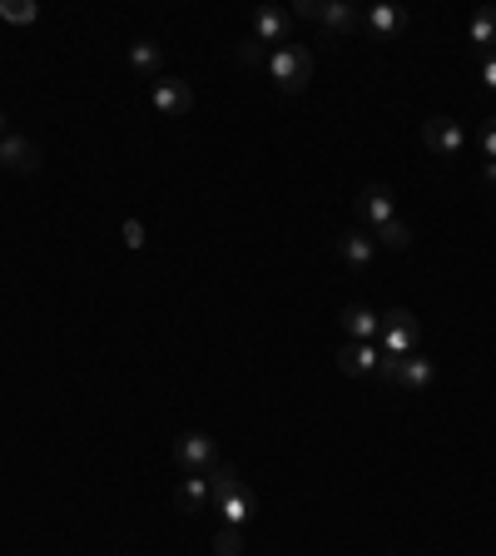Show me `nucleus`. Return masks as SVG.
Wrapping results in <instances>:
<instances>
[{
  "label": "nucleus",
  "mask_w": 496,
  "mask_h": 556,
  "mask_svg": "<svg viewBox=\"0 0 496 556\" xmlns=\"http://www.w3.org/2000/svg\"><path fill=\"white\" fill-rule=\"evenodd\" d=\"M363 30L377 35V40H392V35L407 30V10L402 5H368L363 10Z\"/></svg>",
  "instance_id": "ddd939ff"
},
{
  "label": "nucleus",
  "mask_w": 496,
  "mask_h": 556,
  "mask_svg": "<svg viewBox=\"0 0 496 556\" xmlns=\"http://www.w3.org/2000/svg\"><path fill=\"white\" fill-rule=\"evenodd\" d=\"M239 65H268V45H258V40L248 35L244 45H239Z\"/></svg>",
  "instance_id": "5701e85b"
},
{
  "label": "nucleus",
  "mask_w": 496,
  "mask_h": 556,
  "mask_svg": "<svg viewBox=\"0 0 496 556\" xmlns=\"http://www.w3.org/2000/svg\"><path fill=\"white\" fill-rule=\"evenodd\" d=\"M392 388H402V393H432L437 388V363L422 358V353H407L397 363V373H392Z\"/></svg>",
  "instance_id": "0eeeda50"
},
{
  "label": "nucleus",
  "mask_w": 496,
  "mask_h": 556,
  "mask_svg": "<svg viewBox=\"0 0 496 556\" xmlns=\"http://www.w3.org/2000/svg\"><path fill=\"white\" fill-rule=\"evenodd\" d=\"M477 139H482V154H487V159H496V120H487Z\"/></svg>",
  "instance_id": "393cba45"
},
{
  "label": "nucleus",
  "mask_w": 496,
  "mask_h": 556,
  "mask_svg": "<svg viewBox=\"0 0 496 556\" xmlns=\"http://www.w3.org/2000/svg\"><path fill=\"white\" fill-rule=\"evenodd\" d=\"M338 323H343L348 343H377V328H382V313H372L368 303H348Z\"/></svg>",
  "instance_id": "f8f14e48"
},
{
  "label": "nucleus",
  "mask_w": 496,
  "mask_h": 556,
  "mask_svg": "<svg viewBox=\"0 0 496 556\" xmlns=\"http://www.w3.org/2000/svg\"><path fill=\"white\" fill-rule=\"evenodd\" d=\"M253 40L258 45H293V10L288 5H258L253 10Z\"/></svg>",
  "instance_id": "20e7f679"
},
{
  "label": "nucleus",
  "mask_w": 496,
  "mask_h": 556,
  "mask_svg": "<svg viewBox=\"0 0 496 556\" xmlns=\"http://www.w3.org/2000/svg\"><path fill=\"white\" fill-rule=\"evenodd\" d=\"M338 368H343L348 378H377L382 348H377V343H343V348H338Z\"/></svg>",
  "instance_id": "6e6552de"
},
{
  "label": "nucleus",
  "mask_w": 496,
  "mask_h": 556,
  "mask_svg": "<svg viewBox=\"0 0 496 556\" xmlns=\"http://www.w3.org/2000/svg\"><path fill=\"white\" fill-rule=\"evenodd\" d=\"M120 234H124V244H129V249H144V224H139V219H124Z\"/></svg>",
  "instance_id": "b1692460"
},
{
  "label": "nucleus",
  "mask_w": 496,
  "mask_h": 556,
  "mask_svg": "<svg viewBox=\"0 0 496 556\" xmlns=\"http://www.w3.org/2000/svg\"><path fill=\"white\" fill-rule=\"evenodd\" d=\"M482 184H492V189H496V159H487V164H482Z\"/></svg>",
  "instance_id": "bb28decb"
},
{
  "label": "nucleus",
  "mask_w": 496,
  "mask_h": 556,
  "mask_svg": "<svg viewBox=\"0 0 496 556\" xmlns=\"http://www.w3.org/2000/svg\"><path fill=\"white\" fill-rule=\"evenodd\" d=\"M482 85L496 90V50H492V55H482Z\"/></svg>",
  "instance_id": "a878e982"
},
{
  "label": "nucleus",
  "mask_w": 496,
  "mask_h": 556,
  "mask_svg": "<svg viewBox=\"0 0 496 556\" xmlns=\"http://www.w3.org/2000/svg\"><path fill=\"white\" fill-rule=\"evenodd\" d=\"M154 110L159 115H169V120H179V115H189L194 110V85L189 80H174V75H164V80H154Z\"/></svg>",
  "instance_id": "423d86ee"
},
{
  "label": "nucleus",
  "mask_w": 496,
  "mask_h": 556,
  "mask_svg": "<svg viewBox=\"0 0 496 556\" xmlns=\"http://www.w3.org/2000/svg\"><path fill=\"white\" fill-rule=\"evenodd\" d=\"M0 169L35 174V169H40V149H35V139H25V135H5V139H0Z\"/></svg>",
  "instance_id": "9b49d317"
},
{
  "label": "nucleus",
  "mask_w": 496,
  "mask_h": 556,
  "mask_svg": "<svg viewBox=\"0 0 496 556\" xmlns=\"http://www.w3.org/2000/svg\"><path fill=\"white\" fill-rule=\"evenodd\" d=\"M353 209H358V219L368 224V229H377V224H387L397 209H392V189L387 184H368L358 199H353Z\"/></svg>",
  "instance_id": "9d476101"
},
{
  "label": "nucleus",
  "mask_w": 496,
  "mask_h": 556,
  "mask_svg": "<svg viewBox=\"0 0 496 556\" xmlns=\"http://www.w3.org/2000/svg\"><path fill=\"white\" fill-rule=\"evenodd\" d=\"M129 70L144 80H164V50L154 40H129Z\"/></svg>",
  "instance_id": "2eb2a0df"
},
{
  "label": "nucleus",
  "mask_w": 496,
  "mask_h": 556,
  "mask_svg": "<svg viewBox=\"0 0 496 556\" xmlns=\"http://www.w3.org/2000/svg\"><path fill=\"white\" fill-rule=\"evenodd\" d=\"M214 552L219 556H244V527H219V532H214Z\"/></svg>",
  "instance_id": "4be33fe9"
},
{
  "label": "nucleus",
  "mask_w": 496,
  "mask_h": 556,
  "mask_svg": "<svg viewBox=\"0 0 496 556\" xmlns=\"http://www.w3.org/2000/svg\"><path fill=\"white\" fill-rule=\"evenodd\" d=\"M417 338H422V323H417V313H407V308H392V313H382L377 348H382L387 358H407V353H417Z\"/></svg>",
  "instance_id": "f03ea898"
},
{
  "label": "nucleus",
  "mask_w": 496,
  "mask_h": 556,
  "mask_svg": "<svg viewBox=\"0 0 496 556\" xmlns=\"http://www.w3.org/2000/svg\"><path fill=\"white\" fill-rule=\"evenodd\" d=\"M268 75H273V85H278L283 95L308 90V80H313V50H308V45H283V50H273V55H268Z\"/></svg>",
  "instance_id": "f257e3e1"
},
{
  "label": "nucleus",
  "mask_w": 496,
  "mask_h": 556,
  "mask_svg": "<svg viewBox=\"0 0 496 556\" xmlns=\"http://www.w3.org/2000/svg\"><path fill=\"white\" fill-rule=\"evenodd\" d=\"M467 40H472L482 55H492V50H496V5H482V10L472 15V25H467Z\"/></svg>",
  "instance_id": "a211bd4d"
},
{
  "label": "nucleus",
  "mask_w": 496,
  "mask_h": 556,
  "mask_svg": "<svg viewBox=\"0 0 496 556\" xmlns=\"http://www.w3.org/2000/svg\"><path fill=\"white\" fill-rule=\"evenodd\" d=\"M318 20H323L333 35H358V30H363V10L348 5V0H328V5H318Z\"/></svg>",
  "instance_id": "4468645a"
},
{
  "label": "nucleus",
  "mask_w": 496,
  "mask_h": 556,
  "mask_svg": "<svg viewBox=\"0 0 496 556\" xmlns=\"http://www.w3.org/2000/svg\"><path fill=\"white\" fill-rule=\"evenodd\" d=\"M174 507H179L184 517L209 512V477H179V487H174Z\"/></svg>",
  "instance_id": "dca6fc26"
},
{
  "label": "nucleus",
  "mask_w": 496,
  "mask_h": 556,
  "mask_svg": "<svg viewBox=\"0 0 496 556\" xmlns=\"http://www.w3.org/2000/svg\"><path fill=\"white\" fill-rule=\"evenodd\" d=\"M372 239H377V249H392V254H402L407 244H412V229H407V219H387V224H377L372 229Z\"/></svg>",
  "instance_id": "aec40b11"
},
{
  "label": "nucleus",
  "mask_w": 496,
  "mask_h": 556,
  "mask_svg": "<svg viewBox=\"0 0 496 556\" xmlns=\"http://www.w3.org/2000/svg\"><path fill=\"white\" fill-rule=\"evenodd\" d=\"M174 467H179V477H209L219 467V442L209 432H184L174 442Z\"/></svg>",
  "instance_id": "7ed1b4c3"
},
{
  "label": "nucleus",
  "mask_w": 496,
  "mask_h": 556,
  "mask_svg": "<svg viewBox=\"0 0 496 556\" xmlns=\"http://www.w3.org/2000/svg\"><path fill=\"white\" fill-rule=\"evenodd\" d=\"M338 259L358 274V269H368L372 259H377V239H372V229H348V234H338Z\"/></svg>",
  "instance_id": "1a4fd4ad"
},
{
  "label": "nucleus",
  "mask_w": 496,
  "mask_h": 556,
  "mask_svg": "<svg viewBox=\"0 0 496 556\" xmlns=\"http://www.w3.org/2000/svg\"><path fill=\"white\" fill-rule=\"evenodd\" d=\"M239 487H244V482H239V472H234L229 462H219V467L209 472V512H219V502H224V497H234Z\"/></svg>",
  "instance_id": "6ab92c4d"
},
{
  "label": "nucleus",
  "mask_w": 496,
  "mask_h": 556,
  "mask_svg": "<svg viewBox=\"0 0 496 556\" xmlns=\"http://www.w3.org/2000/svg\"><path fill=\"white\" fill-rule=\"evenodd\" d=\"M40 10H35V0H0V20L5 25H30Z\"/></svg>",
  "instance_id": "412c9836"
},
{
  "label": "nucleus",
  "mask_w": 496,
  "mask_h": 556,
  "mask_svg": "<svg viewBox=\"0 0 496 556\" xmlns=\"http://www.w3.org/2000/svg\"><path fill=\"white\" fill-rule=\"evenodd\" d=\"M253 512H258V502H253V492H248V487H239L234 497H224V502H219L224 527H248V522H253Z\"/></svg>",
  "instance_id": "f3484780"
},
{
  "label": "nucleus",
  "mask_w": 496,
  "mask_h": 556,
  "mask_svg": "<svg viewBox=\"0 0 496 556\" xmlns=\"http://www.w3.org/2000/svg\"><path fill=\"white\" fill-rule=\"evenodd\" d=\"M422 144H427L432 154L452 159V154H462V144H467V130H462L452 115H432V120H422Z\"/></svg>",
  "instance_id": "39448f33"
},
{
  "label": "nucleus",
  "mask_w": 496,
  "mask_h": 556,
  "mask_svg": "<svg viewBox=\"0 0 496 556\" xmlns=\"http://www.w3.org/2000/svg\"><path fill=\"white\" fill-rule=\"evenodd\" d=\"M10 135V120H5V110H0V139Z\"/></svg>",
  "instance_id": "cd10ccee"
}]
</instances>
